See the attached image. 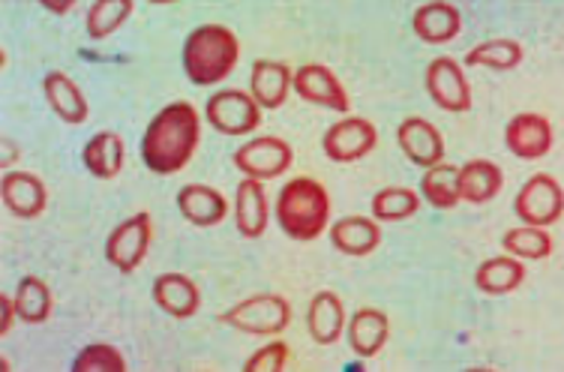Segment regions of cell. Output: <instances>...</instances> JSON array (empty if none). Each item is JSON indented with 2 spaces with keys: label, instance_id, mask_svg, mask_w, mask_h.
Segmentation results:
<instances>
[{
  "label": "cell",
  "instance_id": "6da1fadb",
  "mask_svg": "<svg viewBox=\"0 0 564 372\" xmlns=\"http://www.w3.org/2000/svg\"><path fill=\"white\" fill-rule=\"evenodd\" d=\"M202 144V114L193 102L174 99L160 109L141 135V163L153 175H177L193 163Z\"/></svg>",
  "mask_w": 564,
  "mask_h": 372
},
{
  "label": "cell",
  "instance_id": "7a4b0ae2",
  "mask_svg": "<svg viewBox=\"0 0 564 372\" xmlns=\"http://www.w3.org/2000/svg\"><path fill=\"white\" fill-rule=\"evenodd\" d=\"M240 61L238 33L226 24H198L186 33L184 48H181V66L189 85L196 88H214L223 85Z\"/></svg>",
  "mask_w": 564,
  "mask_h": 372
},
{
  "label": "cell",
  "instance_id": "3957f363",
  "mask_svg": "<svg viewBox=\"0 0 564 372\" xmlns=\"http://www.w3.org/2000/svg\"><path fill=\"white\" fill-rule=\"evenodd\" d=\"M330 193L322 180L310 175L292 177L280 186L273 217L285 238L292 241H318L330 229Z\"/></svg>",
  "mask_w": 564,
  "mask_h": 372
},
{
  "label": "cell",
  "instance_id": "277c9868",
  "mask_svg": "<svg viewBox=\"0 0 564 372\" xmlns=\"http://www.w3.org/2000/svg\"><path fill=\"white\" fill-rule=\"evenodd\" d=\"M219 325L247 333V337H282L292 325V304L289 297L261 292V295L243 297L235 307L219 313Z\"/></svg>",
  "mask_w": 564,
  "mask_h": 372
},
{
  "label": "cell",
  "instance_id": "5b68a950",
  "mask_svg": "<svg viewBox=\"0 0 564 372\" xmlns=\"http://www.w3.org/2000/svg\"><path fill=\"white\" fill-rule=\"evenodd\" d=\"M261 111L250 90L219 88L207 97L205 121L219 135H252L261 127Z\"/></svg>",
  "mask_w": 564,
  "mask_h": 372
},
{
  "label": "cell",
  "instance_id": "8992f818",
  "mask_svg": "<svg viewBox=\"0 0 564 372\" xmlns=\"http://www.w3.org/2000/svg\"><path fill=\"white\" fill-rule=\"evenodd\" d=\"M153 241V219L148 210H139L120 222L118 229H111L106 238V262L118 271V274H135Z\"/></svg>",
  "mask_w": 564,
  "mask_h": 372
},
{
  "label": "cell",
  "instance_id": "52a82bcc",
  "mask_svg": "<svg viewBox=\"0 0 564 372\" xmlns=\"http://www.w3.org/2000/svg\"><path fill=\"white\" fill-rule=\"evenodd\" d=\"M513 214L525 226L550 229L564 217V186L553 175L538 172L520 186V193L513 198Z\"/></svg>",
  "mask_w": 564,
  "mask_h": 372
},
{
  "label": "cell",
  "instance_id": "ba28073f",
  "mask_svg": "<svg viewBox=\"0 0 564 372\" xmlns=\"http://www.w3.org/2000/svg\"><path fill=\"white\" fill-rule=\"evenodd\" d=\"M379 147V130L369 118L360 114H343L337 123H330L322 135V151L330 163L348 165L358 163Z\"/></svg>",
  "mask_w": 564,
  "mask_h": 372
},
{
  "label": "cell",
  "instance_id": "9c48e42d",
  "mask_svg": "<svg viewBox=\"0 0 564 372\" xmlns=\"http://www.w3.org/2000/svg\"><path fill=\"white\" fill-rule=\"evenodd\" d=\"M231 163L243 177H256V180H276L282 177L294 163L292 144L276 135H256L240 144L231 154Z\"/></svg>",
  "mask_w": 564,
  "mask_h": 372
},
{
  "label": "cell",
  "instance_id": "30bf717a",
  "mask_svg": "<svg viewBox=\"0 0 564 372\" xmlns=\"http://www.w3.org/2000/svg\"><path fill=\"white\" fill-rule=\"evenodd\" d=\"M423 88L442 111L463 114L471 109V85H468L466 69L454 57H433L423 69Z\"/></svg>",
  "mask_w": 564,
  "mask_h": 372
},
{
  "label": "cell",
  "instance_id": "8fae6325",
  "mask_svg": "<svg viewBox=\"0 0 564 372\" xmlns=\"http://www.w3.org/2000/svg\"><path fill=\"white\" fill-rule=\"evenodd\" d=\"M294 94L315 106V109L337 111L348 114L351 111V97L339 76L325 64H304L294 69Z\"/></svg>",
  "mask_w": 564,
  "mask_h": 372
},
{
  "label": "cell",
  "instance_id": "7c38bea8",
  "mask_svg": "<svg viewBox=\"0 0 564 372\" xmlns=\"http://www.w3.org/2000/svg\"><path fill=\"white\" fill-rule=\"evenodd\" d=\"M555 132L550 118H543L538 111H522L513 114L505 127V147L510 154L520 156L525 163L543 160V156L553 151Z\"/></svg>",
  "mask_w": 564,
  "mask_h": 372
},
{
  "label": "cell",
  "instance_id": "4fadbf2b",
  "mask_svg": "<svg viewBox=\"0 0 564 372\" xmlns=\"http://www.w3.org/2000/svg\"><path fill=\"white\" fill-rule=\"evenodd\" d=\"M397 144L400 151L405 154V160L417 168H433V165L445 163L447 147H445V135L442 130L430 123L426 118H405V121L397 127Z\"/></svg>",
  "mask_w": 564,
  "mask_h": 372
},
{
  "label": "cell",
  "instance_id": "5bb4252c",
  "mask_svg": "<svg viewBox=\"0 0 564 372\" xmlns=\"http://www.w3.org/2000/svg\"><path fill=\"white\" fill-rule=\"evenodd\" d=\"M0 198L3 208L10 210L15 219H36L48 208V189L45 180L33 172L22 168H7L0 177Z\"/></svg>",
  "mask_w": 564,
  "mask_h": 372
},
{
  "label": "cell",
  "instance_id": "9a60e30c",
  "mask_svg": "<svg viewBox=\"0 0 564 372\" xmlns=\"http://www.w3.org/2000/svg\"><path fill=\"white\" fill-rule=\"evenodd\" d=\"M268 222H271V198H268L264 180L243 177L235 189V229L240 238L256 241L268 231Z\"/></svg>",
  "mask_w": 564,
  "mask_h": 372
},
{
  "label": "cell",
  "instance_id": "2e32d148",
  "mask_svg": "<svg viewBox=\"0 0 564 372\" xmlns=\"http://www.w3.org/2000/svg\"><path fill=\"white\" fill-rule=\"evenodd\" d=\"M346 325L348 316L343 297L330 288L315 292L310 307H306V330H310L315 346H337L346 337Z\"/></svg>",
  "mask_w": 564,
  "mask_h": 372
},
{
  "label": "cell",
  "instance_id": "e0dca14e",
  "mask_svg": "<svg viewBox=\"0 0 564 372\" xmlns=\"http://www.w3.org/2000/svg\"><path fill=\"white\" fill-rule=\"evenodd\" d=\"M177 210L196 229H217L228 217V198L217 186L186 184L177 189Z\"/></svg>",
  "mask_w": 564,
  "mask_h": 372
},
{
  "label": "cell",
  "instance_id": "ac0fdd59",
  "mask_svg": "<svg viewBox=\"0 0 564 372\" xmlns=\"http://www.w3.org/2000/svg\"><path fill=\"white\" fill-rule=\"evenodd\" d=\"M346 340L348 349L364 361H369V358L381 354V349L391 340V318L384 309L376 307L355 309L346 325Z\"/></svg>",
  "mask_w": 564,
  "mask_h": 372
},
{
  "label": "cell",
  "instance_id": "d6986e66",
  "mask_svg": "<svg viewBox=\"0 0 564 372\" xmlns=\"http://www.w3.org/2000/svg\"><path fill=\"white\" fill-rule=\"evenodd\" d=\"M294 90V69L285 61L261 57L250 69V94L264 111L282 109Z\"/></svg>",
  "mask_w": 564,
  "mask_h": 372
},
{
  "label": "cell",
  "instance_id": "ffe728a7",
  "mask_svg": "<svg viewBox=\"0 0 564 372\" xmlns=\"http://www.w3.org/2000/svg\"><path fill=\"white\" fill-rule=\"evenodd\" d=\"M412 31L426 45L454 43L456 36L463 33V12L447 0H430V3L414 10Z\"/></svg>",
  "mask_w": 564,
  "mask_h": 372
},
{
  "label": "cell",
  "instance_id": "44dd1931",
  "mask_svg": "<svg viewBox=\"0 0 564 372\" xmlns=\"http://www.w3.org/2000/svg\"><path fill=\"white\" fill-rule=\"evenodd\" d=\"M43 94L48 109L55 111L57 121L66 127H82L90 118V106H87L85 90L78 88L73 78L66 76L64 69H52L43 78Z\"/></svg>",
  "mask_w": 564,
  "mask_h": 372
},
{
  "label": "cell",
  "instance_id": "7402d4cb",
  "mask_svg": "<svg viewBox=\"0 0 564 372\" xmlns=\"http://www.w3.org/2000/svg\"><path fill=\"white\" fill-rule=\"evenodd\" d=\"M330 247L343 255L351 259H364L369 252H376L381 247V226L376 217H343L337 222H330L327 229Z\"/></svg>",
  "mask_w": 564,
  "mask_h": 372
},
{
  "label": "cell",
  "instance_id": "603a6c76",
  "mask_svg": "<svg viewBox=\"0 0 564 372\" xmlns=\"http://www.w3.org/2000/svg\"><path fill=\"white\" fill-rule=\"evenodd\" d=\"M151 297L165 316L181 318V321L193 318L202 309V292H198V285L189 276L174 274V271L153 280Z\"/></svg>",
  "mask_w": 564,
  "mask_h": 372
},
{
  "label": "cell",
  "instance_id": "cb8c5ba5",
  "mask_svg": "<svg viewBox=\"0 0 564 372\" xmlns=\"http://www.w3.org/2000/svg\"><path fill=\"white\" fill-rule=\"evenodd\" d=\"M127 163V144L118 132L102 130L97 135H90L82 147V165L90 177L97 180H111L123 172Z\"/></svg>",
  "mask_w": 564,
  "mask_h": 372
},
{
  "label": "cell",
  "instance_id": "d4e9b609",
  "mask_svg": "<svg viewBox=\"0 0 564 372\" xmlns=\"http://www.w3.org/2000/svg\"><path fill=\"white\" fill-rule=\"evenodd\" d=\"M522 283H525V262L517 259V255H510V252L492 255L487 262H480L478 271H475V288L489 297L510 295Z\"/></svg>",
  "mask_w": 564,
  "mask_h": 372
},
{
  "label": "cell",
  "instance_id": "484cf974",
  "mask_svg": "<svg viewBox=\"0 0 564 372\" xmlns=\"http://www.w3.org/2000/svg\"><path fill=\"white\" fill-rule=\"evenodd\" d=\"M505 186V172L492 160H468L459 165V193L468 205H489Z\"/></svg>",
  "mask_w": 564,
  "mask_h": 372
},
{
  "label": "cell",
  "instance_id": "4316f807",
  "mask_svg": "<svg viewBox=\"0 0 564 372\" xmlns=\"http://www.w3.org/2000/svg\"><path fill=\"white\" fill-rule=\"evenodd\" d=\"M417 193L435 210H454L463 201V193H459V165L438 163L433 168H423V180Z\"/></svg>",
  "mask_w": 564,
  "mask_h": 372
},
{
  "label": "cell",
  "instance_id": "83f0119b",
  "mask_svg": "<svg viewBox=\"0 0 564 372\" xmlns=\"http://www.w3.org/2000/svg\"><path fill=\"white\" fill-rule=\"evenodd\" d=\"M525 57V48L520 40L513 36H492L487 43L475 45L466 52V66H480V69H492V73H510L517 69Z\"/></svg>",
  "mask_w": 564,
  "mask_h": 372
},
{
  "label": "cell",
  "instance_id": "f1b7e54d",
  "mask_svg": "<svg viewBox=\"0 0 564 372\" xmlns=\"http://www.w3.org/2000/svg\"><path fill=\"white\" fill-rule=\"evenodd\" d=\"M132 12H135V0H94L87 7L85 33L94 43H102L130 22Z\"/></svg>",
  "mask_w": 564,
  "mask_h": 372
},
{
  "label": "cell",
  "instance_id": "f546056e",
  "mask_svg": "<svg viewBox=\"0 0 564 372\" xmlns=\"http://www.w3.org/2000/svg\"><path fill=\"white\" fill-rule=\"evenodd\" d=\"M15 309L24 325H43L55 309V295L40 276H22L15 285Z\"/></svg>",
  "mask_w": 564,
  "mask_h": 372
},
{
  "label": "cell",
  "instance_id": "4dcf8cb0",
  "mask_svg": "<svg viewBox=\"0 0 564 372\" xmlns=\"http://www.w3.org/2000/svg\"><path fill=\"white\" fill-rule=\"evenodd\" d=\"M421 193H414L412 186H384L369 201V214L379 222H402L421 210Z\"/></svg>",
  "mask_w": 564,
  "mask_h": 372
},
{
  "label": "cell",
  "instance_id": "1f68e13d",
  "mask_svg": "<svg viewBox=\"0 0 564 372\" xmlns=\"http://www.w3.org/2000/svg\"><path fill=\"white\" fill-rule=\"evenodd\" d=\"M553 234L541 226H525L522 222L520 229H508L501 234V250L517 255L522 262H541V259H550L553 255Z\"/></svg>",
  "mask_w": 564,
  "mask_h": 372
},
{
  "label": "cell",
  "instance_id": "d6a6232c",
  "mask_svg": "<svg viewBox=\"0 0 564 372\" xmlns=\"http://www.w3.org/2000/svg\"><path fill=\"white\" fill-rule=\"evenodd\" d=\"M69 372H127V358L111 342H87L69 363Z\"/></svg>",
  "mask_w": 564,
  "mask_h": 372
},
{
  "label": "cell",
  "instance_id": "836d02e7",
  "mask_svg": "<svg viewBox=\"0 0 564 372\" xmlns=\"http://www.w3.org/2000/svg\"><path fill=\"white\" fill-rule=\"evenodd\" d=\"M289 358H292L289 342H282L280 337H271L268 346H261L247 358L243 372H282L289 366Z\"/></svg>",
  "mask_w": 564,
  "mask_h": 372
},
{
  "label": "cell",
  "instance_id": "e575fe53",
  "mask_svg": "<svg viewBox=\"0 0 564 372\" xmlns=\"http://www.w3.org/2000/svg\"><path fill=\"white\" fill-rule=\"evenodd\" d=\"M0 309H3V318H0V333L7 337L12 330V321H15V316H19V309H15V297L12 295H0Z\"/></svg>",
  "mask_w": 564,
  "mask_h": 372
},
{
  "label": "cell",
  "instance_id": "d590c367",
  "mask_svg": "<svg viewBox=\"0 0 564 372\" xmlns=\"http://www.w3.org/2000/svg\"><path fill=\"white\" fill-rule=\"evenodd\" d=\"M45 12H52V15H66V12H73L78 0H36Z\"/></svg>",
  "mask_w": 564,
  "mask_h": 372
},
{
  "label": "cell",
  "instance_id": "8d00e7d4",
  "mask_svg": "<svg viewBox=\"0 0 564 372\" xmlns=\"http://www.w3.org/2000/svg\"><path fill=\"white\" fill-rule=\"evenodd\" d=\"M148 3H156V7H169V3H177V0H148Z\"/></svg>",
  "mask_w": 564,
  "mask_h": 372
}]
</instances>
